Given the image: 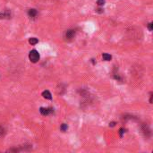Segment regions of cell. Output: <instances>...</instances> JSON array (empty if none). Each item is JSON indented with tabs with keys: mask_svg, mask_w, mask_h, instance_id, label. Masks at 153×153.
Here are the masks:
<instances>
[{
	"mask_svg": "<svg viewBox=\"0 0 153 153\" xmlns=\"http://www.w3.org/2000/svg\"><path fill=\"white\" fill-rule=\"evenodd\" d=\"M40 111L41 115H43V116H49V114L54 112L53 109H50V108H49V109L48 108H40Z\"/></svg>",
	"mask_w": 153,
	"mask_h": 153,
	"instance_id": "obj_2",
	"label": "cell"
},
{
	"mask_svg": "<svg viewBox=\"0 0 153 153\" xmlns=\"http://www.w3.org/2000/svg\"><path fill=\"white\" fill-rule=\"evenodd\" d=\"M115 125H116V123H115V122H112V123L109 124V126H111V127H114Z\"/></svg>",
	"mask_w": 153,
	"mask_h": 153,
	"instance_id": "obj_15",
	"label": "cell"
},
{
	"mask_svg": "<svg viewBox=\"0 0 153 153\" xmlns=\"http://www.w3.org/2000/svg\"><path fill=\"white\" fill-rule=\"evenodd\" d=\"M124 131H125V130H124L123 128H121V129H120V131H119V133H120V137H122V136H123Z\"/></svg>",
	"mask_w": 153,
	"mask_h": 153,
	"instance_id": "obj_12",
	"label": "cell"
},
{
	"mask_svg": "<svg viewBox=\"0 0 153 153\" xmlns=\"http://www.w3.org/2000/svg\"><path fill=\"white\" fill-rule=\"evenodd\" d=\"M97 4H98V5L101 6V5H103L105 4V0H98Z\"/></svg>",
	"mask_w": 153,
	"mask_h": 153,
	"instance_id": "obj_10",
	"label": "cell"
},
{
	"mask_svg": "<svg viewBox=\"0 0 153 153\" xmlns=\"http://www.w3.org/2000/svg\"><path fill=\"white\" fill-rule=\"evenodd\" d=\"M10 16H11V13H10L9 11L5 10L4 12H0V19H3V18H7V19H8V18H11Z\"/></svg>",
	"mask_w": 153,
	"mask_h": 153,
	"instance_id": "obj_4",
	"label": "cell"
},
{
	"mask_svg": "<svg viewBox=\"0 0 153 153\" xmlns=\"http://www.w3.org/2000/svg\"><path fill=\"white\" fill-rule=\"evenodd\" d=\"M96 11H97L98 13H103V10H102L101 8H98V9H97Z\"/></svg>",
	"mask_w": 153,
	"mask_h": 153,
	"instance_id": "obj_14",
	"label": "cell"
},
{
	"mask_svg": "<svg viewBox=\"0 0 153 153\" xmlns=\"http://www.w3.org/2000/svg\"><path fill=\"white\" fill-rule=\"evenodd\" d=\"M42 96H43L44 98L52 99V95H51V93L49 92V90H46L43 91V92H42Z\"/></svg>",
	"mask_w": 153,
	"mask_h": 153,
	"instance_id": "obj_6",
	"label": "cell"
},
{
	"mask_svg": "<svg viewBox=\"0 0 153 153\" xmlns=\"http://www.w3.org/2000/svg\"><path fill=\"white\" fill-rule=\"evenodd\" d=\"M75 35L74 30H67L65 32V38L67 40H72Z\"/></svg>",
	"mask_w": 153,
	"mask_h": 153,
	"instance_id": "obj_3",
	"label": "cell"
},
{
	"mask_svg": "<svg viewBox=\"0 0 153 153\" xmlns=\"http://www.w3.org/2000/svg\"><path fill=\"white\" fill-rule=\"evenodd\" d=\"M28 15H29L30 18H35L37 15H38V11L36 9H34V8L30 9L28 11Z\"/></svg>",
	"mask_w": 153,
	"mask_h": 153,
	"instance_id": "obj_5",
	"label": "cell"
},
{
	"mask_svg": "<svg viewBox=\"0 0 153 153\" xmlns=\"http://www.w3.org/2000/svg\"><path fill=\"white\" fill-rule=\"evenodd\" d=\"M4 133V129L2 127H0V135H2Z\"/></svg>",
	"mask_w": 153,
	"mask_h": 153,
	"instance_id": "obj_13",
	"label": "cell"
},
{
	"mask_svg": "<svg viewBox=\"0 0 153 153\" xmlns=\"http://www.w3.org/2000/svg\"><path fill=\"white\" fill-rule=\"evenodd\" d=\"M29 58L30 60V62H32V63H37L38 61L40 60V54H39V52H38L36 49H33L30 52V54H29Z\"/></svg>",
	"mask_w": 153,
	"mask_h": 153,
	"instance_id": "obj_1",
	"label": "cell"
},
{
	"mask_svg": "<svg viewBox=\"0 0 153 153\" xmlns=\"http://www.w3.org/2000/svg\"><path fill=\"white\" fill-rule=\"evenodd\" d=\"M102 57L105 61H110L112 58V57L109 54H108V53H104V54L102 55Z\"/></svg>",
	"mask_w": 153,
	"mask_h": 153,
	"instance_id": "obj_7",
	"label": "cell"
},
{
	"mask_svg": "<svg viewBox=\"0 0 153 153\" xmlns=\"http://www.w3.org/2000/svg\"><path fill=\"white\" fill-rule=\"evenodd\" d=\"M60 129H61V131H63V132H65V131H66V130L68 129V126H67V125H65V124H63L62 125H61Z\"/></svg>",
	"mask_w": 153,
	"mask_h": 153,
	"instance_id": "obj_9",
	"label": "cell"
},
{
	"mask_svg": "<svg viewBox=\"0 0 153 153\" xmlns=\"http://www.w3.org/2000/svg\"><path fill=\"white\" fill-rule=\"evenodd\" d=\"M148 29H149V30H150V32L153 30V24L152 22H150V24H148Z\"/></svg>",
	"mask_w": 153,
	"mask_h": 153,
	"instance_id": "obj_11",
	"label": "cell"
},
{
	"mask_svg": "<svg viewBox=\"0 0 153 153\" xmlns=\"http://www.w3.org/2000/svg\"><path fill=\"white\" fill-rule=\"evenodd\" d=\"M38 42H39V40H38V39H36V38H30L29 40V43L30 45H36Z\"/></svg>",
	"mask_w": 153,
	"mask_h": 153,
	"instance_id": "obj_8",
	"label": "cell"
}]
</instances>
